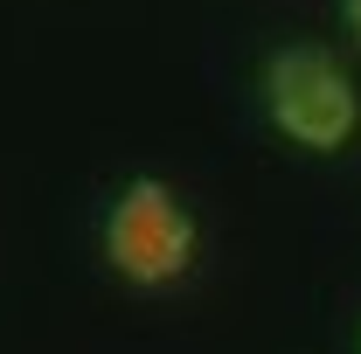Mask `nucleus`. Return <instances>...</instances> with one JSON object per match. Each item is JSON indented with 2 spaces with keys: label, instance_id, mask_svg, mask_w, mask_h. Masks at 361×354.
Listing matches in <instances>:
<instances>
[{
  "label": "nucleus",
  "instance_id": "obj_1",
  "mask_svg": "<svg viewBox=\"0 0 361 354\" xmlns=\"http://www.w3.org/2000/svg\"><path fill=\"white\" fill-rule=\"evenodd\" d=\"M195 243H202V229L188 216V202H180L167 181L139 174L118 188V202H111V216H104V257L118 264V278H133V285H174L188 278L195 264Z\"/></svg>",
  "mask_w": 361,
  "mask_h": 354
},
{
  "label": "nucleus",
  "instance_id": "obj_2",
  "mask_svg": "<svg viewBox=\"0 0 361 354\" xmlns=\"http://www.w3.org/2000/svg\"><path fill=\"white\" fill-rule=\"evenodd\" d=\"M264 104H271V126L313 153H334L348 146L361 118V97L348 84V70L326 56L319 42H292L264 63Z\"/></svg>",
  "mask_w": 361,
  "mask_h": 354
},
{
  "label": "nucleus",
  "instance_id": "obj_3",
  "mask_svg": "<svg viewBox=\"0 0 361 354\" xmlns=\"http://www.w3.org/2000/svg\"><path fill=\"white\" fill-rule=\"evenodd\" d=\"M348 28H355V42H361V0H348Z\"/></svg>",
  "mask_w": 361,
  "mask_h": 354
}]
</instances>
